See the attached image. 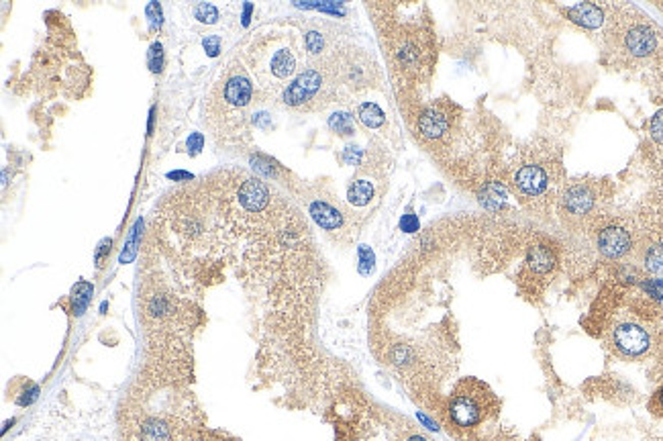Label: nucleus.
Returning a JSON list of instances; mask_svg holds the SVG:
<instances>
[{
	"mask_svg": "<svg viewBox=\"0 0 663 441\" xmlns=\"http://www.w3.org/2000/svg\"><path fill=\"white\" fill-rule=\"evenodd\" d=\"M253 84L241 63L231 60L223 67L205 100V123L218 143L235 145L249 139V106Z\"/></svg>",
	"mask_w": 663,
	"mask_h": 441,
	"instance_id": "obj_1",
	"label": "nucleus"
},
{
	"mask_svg": "<svg viewBox=\"0 0 663 441\" xmlns=\"http://www.w3.org/2000/svg\"><path fill=\"white\" fill-rule=\"evenodd\" d=\"M243 62L266 95H282L284 88L301 74L294 39L278 29L253 33L243 49Z\"/></svg>",
	"mask_w": 663,
	"mask_h": 441,
	"instance_id": "obj_2",
	"label": "nucleus"
},
{
	"mask_svg": "<svg viewBox=\"0 0 663 441\" xmlns=\"http://www.w3.org/2000/svg\"><path fill=\"white\" fill-rule=\"evenodd\" d=\"M337 88V78L331 63L308 65L284 88L280 100L286 109L292 111H317L331 102Z\"/></svg>",
	"mask_w": 663,
	"mask_h": 441,
	"instance_id": "obj_3",
	"label": "nucleus"
},
{
	"mask_svg": "<svg viewBox=\"0 0 663 441\" xmlns=\"http://www.w3.org/2000/svg\"><path fill=\"white\" fill-rule=\"evenodd\" d=\"M490 392H478L474 386L470 384H461L455 392H453L452 401H449V417L457 427L470 429L476 427L484 417H486V396Z\"/></svg>",
	"mask_w": 663,
	"mask_h": 441,
	"instance_id": "obj_4",
	"label": "nucleus"
},
{
	"mask_svg": "<svg viewBox=\"0 0 663 441\" xmlns=\"http://www.w3.org/2000/svg\"><path fill=\"white\" fill-rule=\"evenodd\" d=\"M596 205V194L588 184H573L559 198V211L564 217L584 219L592 213Z\"/></svg>",
	"mask_w": 663,
	"mask_h": 441,
	"instance_id": "obj_5",
	"label": "nucleus"
},
{
	"mask_svg": "<svg viewBox=\"0 0 663 441\" xmlns=\"http://www.w3.org/2000/svg\"><path fill=\"white\" fill-rule=\"evenodd\" d=\"M513 186L525 198H537L549 189V172L539 163H525L514 172Z\"/></svg>",
	"mask_w": 663,
	"mask_h": 441,
	"instance_id": "obj_6",
	"label": "nucleus"
},
{
	"mask_svg": "<svg viewBox=\"0 0 663 441\" xmlns=\"http://www.w3.org/2000/svg\"><path fill=\"white\" fill-rule=\"evenodd\" d=\"M612 344L614 347L627 355V358H637V355H643L647 349H649V333L634 325V323H625V325H618L612 333Z\"/></svg>",
	"mask_w": 663,
	"mask_h": 441,
	"instance_id": "obj_7",
	"label": "nucleus"
},
{
	"mask_svg": "<svg viewBox=\"0 0 663 441\" xmlns=\"http://www.w3.org/2000/svg\"><path fill=\"white\" fill-rule=\"evenodd\" d=\"M596 243H598V250L604 257H610V259H618V257L627 255L633 248V239H631L629 231L618 227V225L604 227L596 237Z\"/></svg>",
	"mask_w": 663,
	"mask_h": 441,
	"instance_id": "obj_8",
	"label": "nucleus"
},
{
	"mask_svg": "<svg viewBox=\"0 0 663 441\" xmlns=\"http://www.w3.org/2000/svg\"><path fill=\"white\" fill-rule=\"evenodd\" d=\"M452 129V115L439 106V104H433L429 106L426 111H422L421 119H419V131L424 139H441L447 135V131Z\"/></svg>",
	"mask_w": 663,
	"mask_h": 441,
	"instance_id": "obj_9",
	"label": "nucleus"
},
{
	"mask_svg": "<svg viewBox=\"0 0 663 441\" xmlns=\"http://www.w3.org/2000/svg\"><path fill=\"white\" fill-rule=\"evenodd\" d=\"M625 45L627 49L637 56V58H645L649 54L655 51L657 47V37L655 33L651 31L647 25H634L633 29H629L627 37H625Z\"/></svg>",
	"mask_w": 663,
	"mask_h": 441,
	"instance_id": "obj_10",
	"label": "nucleus"
},
{
	"mask_svg": "<svg viewBox=\"0 0 663 441\" xmlns=\"http://www.w3.org/2000/svg\"><path fill=\"white\" fill-rule=\"evenodd\" d=\"M308 213L310 217L317 220L319 227L327 229V231H335V229H341L343 227V215L339 209H335L333 205L325 202V200H312L310 207H308Z\"/></svg>",
	"mask_w": 663,
	"mask_h": 441,
	"instance_id": "obj_11",
	"label": "nucleus"
},
{
	"mask_svg": "<svg viewBox=\"0 0 663 441\" xmlns=\"http://www.w3.org/2000/svg\"><path fill=\"white\" fill-rule=\"evenodd\" d=\"M568 15L573 23H577L586 29H598L604 23V10L598 4H592V2L575 4L568 10Z\"/></svg>",
	"mask_w": 663,
	"mask_h": 441,
	"instance_id": "obj_12",
	"label": "nucleus"
},
{
	"mask_svg": "<svg viewBox=\"0 0 663 441\" xmlns=\"http://www.w3.org/2000/svg\"><path fill=\"white\" fill-rule=\"evenodd\" d=\"M557 264V257L551 248L547 246H533L527 253V268L535 274V276H545L549 274Z\"/></svg>",
	"mask_w": 663,
	"mask_h": 441,
	"instance_id": "obj_13",
	"label": "nucleus"
},
{
	"mask_svg": "<svg viewBox=\"0 0 663 441\" xmlns=\"http://www.w3.org/2000/svg\"><path fill=\"white\" fill-rule=\"evenodd\" d=\"M358 119L362 121L363 127L367 129H380L386 123V115L384 111L376 104V102H362L358 106Z\"/></svg>",
	"mask_w": 663,
	"mask_h": 441,
	"instance_id": "obj_14",
	"label": "nucleus"
},
{
	"mask_svg": "<svg viewBox=\"0 0 663 441\" xmlns=\"http://www.w3.org/2000/svg\"><path fill=\"white\" fill-rule=\"evenodd\" d=\"M374 184L369 180H356L351 182V186L347 189V198L351 205L356 207H365L369 205V200L374 198Z\"/></svg>",
	"mask_w": 663,
	"mask_h": 441,
	"instance_id": "obj_15",
	"label": "nucleus"
},
{
	"mask_svg": "<svg viewBox=\"0 0 663 441\" xmlns=\"http://www.w3.org/2000/svg\"><path fill=\"white\" fill-rule=\"evenodd\" d=\"M304 41H306V51L312 60H319L325 56V49H327V37L317 29H310L304 35Z\"/></svg>",
	"mask_w": 663,
	"mask_h": 441,
	"instance_id": "obj_16",
	"label": "nucleus"
},
{
	"mask_svg": "<svg viewBox=\"0 0 663 441\" xmlns=\"http://www.w3.org/2000/svg\"><path fill=\"white\" fill-rule=\"evenodd\" d=\"M329 127H331L333 133L343 135V137H349L356 133V121L349 113H333L331 119H329Z\"/></svg>",
	"mask_w": 663,
	"mask_h": 441,
	"instance_id": "obj_17",
	"label": "nucleus"
},
{
	"mask_svg": "<svg viewBox=\"0 0 663 441\" xmlns=\"http://www.w3.org/2000/svg\"><path fill=\"white\" fill-rule=\"evenodd\" d=\"M645 268L655 276H663V243H655L645 252Z\"/></svg>",
	"mask_w": 663,
	"mask_h": 441,
	"instance_id": "obj_18",
	"label": "nucleus"
},
{
	"mask_svg": "<svg viewBox=\"0 0 663 441\" xmlns=\"http://www.w3.org/2000/svg\"><path fill=\"white\" fill-rule=\"evenodd\" d=\"M92 296V284L80 282L74 288V313L76 315H82V311L86 309L88 300Z\"/></svg>",
	"mask_w": 663,
	"mask_h": 441,
	"instance_id": "obj_19",
	"label": "nucleus"
},
{
	"mask_svg": "<svg viewBox=\"0 0 663 441\" xmlns=\"http://www.w3.org/2000/svg\"><path fill=\"white\" fill-rule=\"evenodd\" d=\"M194 17H196L200 23L212 25V23H216V19H218V10H216V6L202 2V4H196V6H194Z\"/></svg>",
	"mask_w": 663,
	"mask_h": 441,
	"instance_id": "obj_20",
	"label": "nucleus"
},
{
	"mask_svg": "<svg viewBox=\"0 0 663 441\" xmlns=\"http://www.w3.org/2000/svg\"><path fill=\"white\" fill-rule=\"evenodd\" d=\"M139 229H141V220H137V225L133 227V233H131V237H129V243H127V250L122 252L121 255V264H129L133 257H135V253H137V241H139Z\"/></svg>",
	"mask_w": 663,
	"mask_h": 441,
	"instance_id": "obj_21",
	"label": "nucleus"
},
{
	"mask_svg": "<svg viewBox=\"0 0 663 441\" xmlns=\"http://www.w3.org/2000/svg\"><path fill=\"white\" fill-rule=\"evenodd\" d=\"M374 268H376V255L367 246H362L360 248V272L363 276H367L374 272Z\"/></svg>",
	"mask_w": 663,
	"mask_h": 441,
	"instance_id": "obj_22",
	"label": "nucleus"
},
{
	"mask_svg": "<svg viewBox=\"0 0 663 441\" xmlns=\"http://www.w3.org/2000/svg\"><path fill=\"white\" fill-rule=\"evenodd\" d=\"M649 131H651V137H653L655 141L663 143V111H660V113H655V115H653L651 125H649Z\"/></svg>",
	"mask_w": 663,
	"mask_h": 441,
	"instance_id": "obj_23",
	"label": "nucleus"
},
{
	"mask_svg": "<svg viewBox=\"0 0 663 441\" xmlns=\"http://www.w3.org/2000/svg\"><path fill=\"white\" fill-rule=\"evenodd\" d=\"M161 63H163V51H161V45L155 43L150 51V65L153 72H159L161 70Z\"/></svg>",
	"mask_w": 663,
	"mask_h": 441,
	"instance_id": "obj_24",
	"label": "nucleus"
},
{
	"mask_svg": "<svg viewBox=\"0 0 663 441\" xmlns=\"http://www.w3.org/2000/svg\"><path fill=\"white\" fill-rule=\"evenodd\" d=\"M400 229H402V231H406V233H415V231H419V219H417L413 213L404 215L402 220H400Z\"/></svg>",
	"mask_w": 663,
	"mask_h": 441,
	"instance_id": "obj_25",
	"label": "nucleus"
},
{
	"mask_svg": "<svg viewBox=\"0 0 663 441\" xmlns=\"http://www.w3.org/2000/svg\"><path fill=\"white\" fill-rule=\"evenodd\" d=\"M205 49L209 51V56H216L218 51H221V37L218 35H209L207 39H205Z\"/></svg>",
	"mask_w": 663,
	"mask_h": 441,
	"instance_id": "obj_26",
	"label": "nucleus"
},
{
	"mask_svg": "<svg viewBox=\"0 0 663 441\" xmlns=\"http://www.w3.org/2000/svg\"><path fill=\"white\" fill-rule=\"evenodd\" d=\"M202 145H205V137H202L200 133H192V135H190V139H188V147L192 150V154L200 152V150H202Z\"/></svg>",
	"mask_w": 663,
	"mask_h": 441,
	"instance_id": "obj_27",
	"label": "nucleus"
},
{
	"mask_svg": "<svg viewBox=\"0 0 663 441\" xmlns=\"http://www.w3.org/2000/svg\"><path fill=\"white\" fill-rule=\"evenodd\" d=\"M408 441H429V440H424L422 435H413V438H408Z\"/></svg>",
	"mask_w": 663,
	"mask_h": 441,
	"instance_id": "obj_28",
	"label": "nucleus"
},
{
	"mask_svg": "<svg viewBox=\"0 0 663 441\" xmlns=\"http://www.w3.org/2000/svg\"><path fill=\"white\" fill-rule=\"evenodd\" d=\"M657 399H660V405H662V409H663V388L657 392Z\"/></svg>",
	"mask_w": 663,
	"mask_h": 441,
	"instance_id": "obj_29",
	"label": "nucleus"
}]
</instances>
